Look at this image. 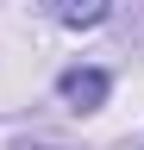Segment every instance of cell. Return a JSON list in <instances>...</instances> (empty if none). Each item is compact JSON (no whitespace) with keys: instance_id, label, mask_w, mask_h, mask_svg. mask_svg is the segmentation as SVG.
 <instances>
[{"instance_id":"cell-1","label":"cell","mask_w":144,"mask_h":150,"mask_svg":"<svg viewBox=\"0 0 144 150\" xmlns=\"http://www.w3.org/2000/svg\"><path fill=\"white\" fill-rule=\"evenodd\" d=\"M57 88H63L69 106H100V100H106V75H100V69H69Z\"/></svg>"},{"instance_id":"cell-2","label":"cell","mask_w":144,"mask_h":150,"mask_svg":"<svg viewBox=\"0 0 144 150\" xmlns=\"http://www.w3.org/2000/svg\"><path fill=\"white\" fill-rule=\"evenodd\" d=\"M50 13L63 19V25H100L106 19V0H44Z\"/></svg>"}]
</instances>
